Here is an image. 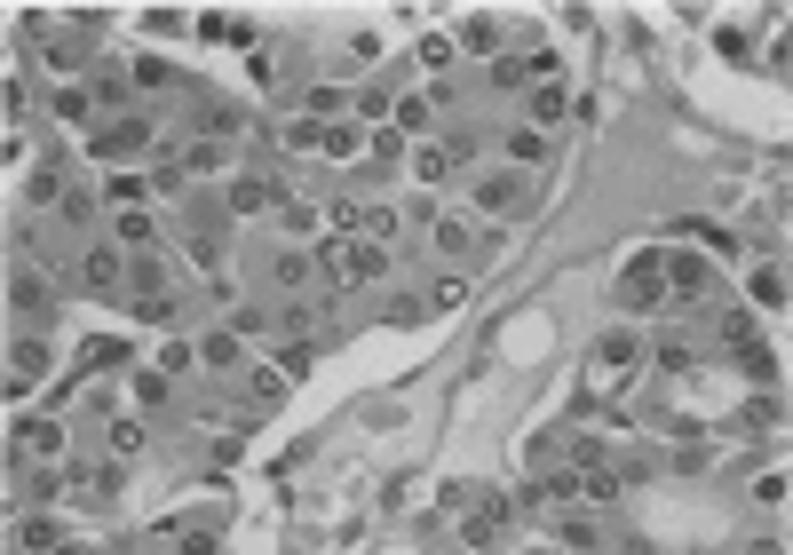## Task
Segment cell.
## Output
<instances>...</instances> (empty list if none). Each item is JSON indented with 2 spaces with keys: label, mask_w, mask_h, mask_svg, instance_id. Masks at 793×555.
Here are the masks:
<instances>
[{
  "label": "cell",
  "mask_w": 793,
  "mask_h": 555,
  "mask_svg": "<svg viewBox=\"0 0 793 555\" xmlns=\"http://www.w3.org/2000/svg\"><path fill=\"white\" fill-rule=\"evenodd\" d=\"M619 310H627V318L667 310V270H659V254H635V262L619 270Z\"/></svg>",
  "instance_id": "1"
},
{
  "label": "cell",
  "mask_w": 793,
  "mask_h": 555,
  "mask_svg": "<svg viewBox=\"0 0 793 555\" xmlns=\"http://www.w3.org/2000/svg\"><path fill=\"white\" fill-rule=\"evenodd\" d=\"M508 516H516V500H508V492H492V500H476V508H468V524H460V548L492 555V548H500V532H508Z\"/></svg>",
  "instance_id": "2"
},
{
  "label": "cell",
  "mask_w": 793,
  "mask_h": 555,
  "mask_svg": "<svg viewBox=\"0 0 793 555\" xmlns=\"http://www.w3.org/2000/svg\"><path fill=\"white\" fill-rule=\"evenodd\" d=\"M659 270H667V294H682V302H698V294H706V278H714V270H706V254H690V246H682V254H659Z\"/></svg>",
  "instance_id": "3"
},
{
  "label": "cell",
  "mask_w": 793,
  "mask_h": 555,
  "mask_svg": "<svg viewBox=\"0 0 793 555\" xmlns=\"http://www.w3.org/2000/svg\"><path fill=\"white\" fill-rule=\"evenodd\" d=\"M143 143H151V119H143V111H127L119 127L96 135V159H127V151H143Z\"/></svg>",
  "instance_id": "4"
},
{
  "label": "cell",
  "mask_w": 793,
  "mask_h": 555,
  "mask_svg": "<svg viewBox=\"0 0 793 555\" xmlns=\"http://www.w3.org/2000/svg\"><path fill=\"white\" fill-rule=\"evenodd\" d=\"M32 381H48V341H16L8 349V397L32 389Z\"/></svg>",
  "instance_id": "5"
},
{
  "label": "cell",
  "mask_w": 793,
  "mask_h": 555,
  "mask_svg": "<svg viewBox=\"0 0 793 555\" xmlns=\"http://www.w3.org/2000/svg\"><path fill=\"white\" fill-rule=\"evenodd\" d=\"M119 278H127V262H119L112 246H88V254H80V286H96V294H112Z\"/></svg>",
  "instance_id": "6"
},
{
  "label": "cell",
  "mask_w": 793,
  "mask_h": 555,
  "mask_svg": "<svg viewBox=\"0 0 793 555\" xmlns=\"http://www.w3.org/2000/svg\"><path fill=\"white\" fill-rule=\"evenodd\" d=\"M524 119H532V127H564V119H571V96L556 88V80H540V88H532V104H524Z\"/></svg>",
  "instance_id": "7"
},
{
  "label": "cell",
  "mask_w": 793,
  "mask_h": 555,
  "mask_svg": "<svg viewBox=\"0 0 793 555\" xmlns=\"http://www.w3.org/2000/svg\"><path fill=\"white\" fill-rule=\"evenodd\" d=\"M112 238H119V246H135V254H151V238H159V222L143 215V207H119V222H112Z\"/></svg>",
  "instance_id": "8"
},
{
  "label": "cell",
  "mask_w": 793,
  "mask_h": 555,
  "mask_svg": "<svg viewBox=\"0 0 793 555\" xmlns=\"http://www.w3.org/2000/svg\"><path fill=\"white\" fill-rule=\"evenodd\" d=\"M516 199H524V175H484L476 183V207H492V215H508Z\"/></svg>",
  "instance_id": "9"
},
{
  "label": "cell",
  "mask_w": 793,
  "mask_h": 555,
  "mask_svg": "<svg viewBox=\"0 0 793 555\" xmlns=\"http://www.w3.org/2000/svg\"><path fill=\"white\" fill-rule=\"evenodd\" d=\"M262 207H278V183H262V175L230 183V215H262Z\"/></svg>",
  "instance_id": "10"
},
{
  "label": "cell",
  "mask_w": 793,
  "mask_h": 555,
  "mask_svg": "<svg viewBox=\"0 0 793 555\" xmlns=\"http://www.w3.org/2000/svg\"><path fill=\"white\" fill-rule=\"evenodd\" d=\"M389 270V246H349L341 238V278H381Z\"/></svg>",
  "instance_id": "11"
},
{
  "label": "cell",
  "mask_w": 793,
  "mask_h": 555,
  "mask_svg": "<svg viewBox=\"0 0 793 555\" xmlns=\"http://www.w3.org/2000/svg\"><path fill=\"white\" fill-rule=\"evenodd\" d=\"M8 302H16L24 318H40V310H48V286H40L32 270H8Z\"/></svg>",
  "instance_id": "12"
},
{
  "label": "cell",
  "mask_w": 793,
  "mask_h": 555,
  "mask_svg": "<svg viewBox=\"0 0 793 555\" xmlns=\"http://www.w3.org/2000/svg\"><path fill=\"white\" fill-rule=\"evenodd\" d=\"M754 310H786V270H778V262L754 270Z\"/></svg>",
  "instance_id": "13"
},
{
  "label": "cell",
  "mask_w": 793,
  "mask_h": 555,
  "mask_svg": "<svg viewBox=\"0 0 793 555\" xmlns=\"http://www.w3.org/2000/svg\"><path fill=\"white\" fill-rule=\"evenodd\" d=\"M175 397V373H159V365H135V405H167Z\"/></svg>",
  "instance_id": "14"
},
{
  "label": "cell",
  "mask_w": 793,
  "mask_h": 555,
  "mask_svg": "<svg viewBox=\"0 0 793 555\" xmlns=\"http://www.w3.org/2000/svg\"><path fill=\"white\" fill-rule=\"evenodd\" d=\"M714 333H722V341H730L738 357H746V349H762V341H754V318H746V310H722V318H714Z\"/></svg>",
  "instance_id": "15"
},
{
  "label": "cell",
  "mask_w": 793,
  "mask_h": 555,
  "mask_svg": "<svg viewBox=\"0 0 793 555\" xmlns=\"http://www.w3.org/2000/svg\"><path fill=\"white\" fill-rule=\"evenodd\" d=\"M413 175H421V183H453V151H445V143L413 151Z\"/></svg>",
  "instance_id": "16"
},
{
  "label": "cell",
  "mask_w": 793,
  "mask_h": 555,
  "mask_svg": "<svg viewBox=\"0 0 793 555\" xmlns=\"http://www.w3.org/2000/svg\"><path fill=\"white\" fill-rule=\"evenodd\" d=\"M199 357H207V373H230V365H238V333H207Z\"/></svg>",
  "instance_id": "17"
},
{
  "label": "cell",
  "mask_w": 793,
  "mask_h": 555,
  "mask_svg": "<svg viewBox=\"0 0 793 555\" xmlns=\"http://www.w3.org/2000/svg\"><path fill=\"white\" fill-rule=\"evenodd\" d=\"M16 429H24V452H40V460L64 452V429H56V421H16Z\"/></svg>",
  "instance_id": "18"
},
{
  "label": "cell",
  "mask_w": 793,
  "mask_h": 555,
  "mask_svg": "<svg viewBox=\"0 0 793 555\" xmlns=\"http://www.w3.org/2000/svg\"><path fill=\"white\" fill-rule=\"evenodd\" d=\"M556 540H564V548H579V555H595V548H603V532H595L587 516H564V524H556Z\"/></svg>",
  "instance_id": "19"
},
{
  "label": "cell",
  "mask_w": 793,
  "mask_h": 555,
  "mask_svg": "<svg viewBox=\"0 0 793 555\" xmlns=\"http://www.w3.org/2000/svg\"><path fill=\"white\" fill-rule=\"evenodd\" d=\"M508 159H516V175H524L532 159H548V143H540V127H516V135H508Z\"/></svg>",
  "instance_id": "20"
},
{
  "label": "cell",
  "mask_w": 793,
  "mask_h": 555,
  "mask_svg": "<svg viewBox=\"0 0 793 555\" xmlns=\"http://www.w3.org/2000/svg\"><path fill=\"white\" fill-rule=\"evenodd\" d=\"M24 199H32V207H48V199H72V191H64V175H56V167H40V175H24Z\"/></svg>",
  "instance_id": "21"
},
{
  "label": "cell",
  "mask_w": 793,
  "mask_h": 555,
  "mask_svg": "<svg viewBox=\"0 0 793 555\" xmlns=\"http://www.w3.org/2000/svg\"><path fill=\"white\" fill-rule=\"evenodd\" d=\"M595 357H603V365H635V357H643V341H635V333H603V341H595Z\"/></svg>",
  "instance_id": "22"
},
{
  "label": "cell",
  "mask_w": 793,
  "mask_h": 555,
  "mask_svg": "<svg viewBox=\"0 0 793 555\" xmlns=\"http://www.w3.org/2000/svg\"><path fill=\"white\" fill-rule=\"evenodd\" d=\"M738 421H746V429H778V421H786V405L762 389V397H746V413H738Z\"/></svg>",
  "instance_id": "23"
},
{
  "label": "cell",
  "mask_w": 793,
  "mask_h": 555,
  "mask_svg": "<svg viewBox=\"0 0 793 555\" xmlns=\"http://www.w3.org/2000/svg\"><path fill=\"white\" fill-rule=\"evenodd\" d=\"M651 365H659V373H690L698 357H690V341H675V333H667V341L651 349Z\"/></svg>",
  "instance_id": "24"
},
{
  "label": "cell",
  "mask_w": 793,
  "mask_h": 555,
  "mask_svg": "<svg viewBox=\"0 0 793 555\" xmlns=\"http://www.w3.org/2000/svg\"><path fill=\"white\" fill-rule=\"evenodd\" d=\"M310 111H318V127H341L349 96H341V88H310Z\"/></svg>",
  "instance_id": "25"
},
{
  "label": "cell",
  "mask_w": 793,
  "mask_h": 555,
  "mask_svg": "<svg viewBox=\"0 0 793 555\" xmlns=\"http://www.w3.org/2000/svg\"><path fill=\"white\" fill-rule=\"evenodd\" d=\"M56 111H64L72 127H80V119H96V88H64V96H56Z\"/></svg>",
  "instance_id": "26"
},
{
  "label": "cell",
  "mask_w": 793,
  "mask_h": 555,
  "mask_svg": "<svg viewBox=\"0 0 793 555\" xmlns=\"http://www.w3.org/2000/svg\"><path fill=\"white\" fill-rule=\"evenodd\" d=\"M16 540H24V548H64V540H56V524H48V516H24V524H16Z\"/></svg>",
  "instance_id": "27"
},
{
  "label": "cell",
  "mask_w": 793,
  "mask_h": 555,
  "mask_svg": "<svg viewBox=\"0 0 793 555\" xmlns=\"http://www.w3.org/2000/svg\"><path fill=\"white\" fill-rule=\"evenodd\" d=\"M357 119H397V96H389V88H365V96H357Z\"/></svg>",
  "instance_id": "28"
},
{
  "label": "cell",
  "mask_w": 793,
  "mask_h": 555,
  "mask_svg": "<svg viewBox=\"0 0 793 555\" xmlns=\"http://www.w3.org/2000/svg\"><path fill=\"white\" fill-rule=\"evenodd\" d=\"M468 238H476V230H468V222H460V215H437V246H445V254H460Z\"/></svg>",
  "instance_id": "29"
},
{
  "label": "cell",
  "mask_w": 793,
  "mask_h": 555,
  "mask_svg": "<svg viewBox=\"0 0 793 555\" xmlns=\"http://www.w3.org/2000/svg\"><path fill=\"white\" fill-rule=\"evenodd\" d=\"M215 167H223L215 143H191V151H183V175H215Z\"/></svg>",
  "instance_id": "30"
},
{
  "label": "cell",
  "mask_w": 793,
  "mask_h": 555,
  "mask_svg": "<svg viewBox=\"0 0 793 555\" xmlns=\"http://www.w3.org/2000/svg\"><path fill=\"white\" fill-rule=\"evenodd\" d=\"M143 452V429L135 421H112V460H135Z\"/></svg>",
  "instance_id": "31"
},
{
  "label": "cell",
  "mask_w": 793,
  "mask_h": 555,
  "mask_svg": "<svg viewBox=\"0 0 793 555\" xmlns=\"http://www.w3.org/2000/svg\"><path fill=\"white\" fill-rule=\"evenodd\" d=\"M429 111H437L429 96H397V127H429Z\"/></svg>",
  "instance_id": "32"
},
{
  "label": "cell",
  "mask_w": 793,
  "mask_h": 555,
  "mask_svg": "<svg viewBox=\"0 0 793 555\" xmlns=\"http://www.w3.org/2000/svg\"><path fill=\"white\" fill-rule=\"evenodd\" d=\"M175 555H223V540H215V532H199V524H191V532H183V540H175Z\"/></svg>",
  "instance_id": "33"
},
{
  "label": "cell",
  "mask_w": 793,
  "mask_h": 555,
  "mask_svg": "<svg viewBox=\"0 0 793 555\" xmlns=\"http://www.w3.org/2000/svg\"><path fill=\"white\" fill-rule=\"evenodd\" d=\"M127 104V80H119V72H104V80H96V111H119Z\"/></svg>",
  "instance_id": "34"
},
{
  "label": "cell",
  "mask_w": 793,
  "mask_h": 555,
  "mask_svg": "<svg viewBox=\"0 0 793 555\" xmlns=\"http://www.w3.org/2000/svg\"><path fill=\"white\" fill-rule=\"evenodd\" d=\"M135 88H175V72H167L159 56H143V64H135Z\"/></svg>",
  "instance_id": "35"
},
{
  "label": "cell",
  "mask_w": 793,
  "mask_h": 555,
  "mask_svg": "<svg viewBox=\"0 0 793 555\" xmlns=\"http://www.w3.org/2000/svg\"><path fill=\"white\" fill-rule=\"evenodd\" d=\"M754 500H762V508H786V468H778V476H754Z\"/></svg>",
  "instance_id": "36"
},
{
  "label": "cell",
  "mask_w": 793,
  "mask_h": 555,
  "mask_svg": "<svg viewBox=\"0 0 793 555\" xmlns=\"http://www.w3.org/2000/svg\"><path fill=\"white\" fill-rule=\"evenodd\" d=\"M429 302H437V310H460V302H468V286H460V278H437V286H429Z\"/></svg>",
  "instance_id": "37"
},
{
  "label": "cell",
  "mask_w": 793,
  "mask_h": 555,
  "mask_svg": "<svg viewBox=\"0 0 793 555\" xmlns=\"http://www.w3.org/2000/svg\"><path fill=\"white\" fill-rule=\"evenodd\" d=\"M524 72H532V64H516V56H500V64H492V88H524Z\"/></svg>",
  "instance_id": "38"
},
{
  "label": "cell",
  "mask_w": 793,
  "mask_h": 555,
  "mask_svg": "<svg viewBox=\"0 0 793 555\" xmlns=\"http://www.w3.org/2000/svg\"><path fill=\"white\" fill-rule=\"evenodd\" d=\"M104 191H112L119 207H135V199H143V175H112V183H104Z\"/></svg>",
  "instance_id": "39"
},
{
  "label": "cell",
  "mask_w": 793,
  "mask_h": 555,
  "mask_svg": "<svg viewBox=\"0 0 793 555\" xmlns=\"http://www.w3.org/2000/svg\"><path fill=\"white\" fill-rule=\"evenodd\" d=\"M80 357H88V365H119V357H127V341H88Z\"/></svg>",
  "instance_id": "40"
},
{
  "label": "cell",
  "mask_w": 793,
  "mask_h": 555,
  "mask_svg": "<svg viewBox=\"0 0 793 555\" xmlns=\"http://www.w3.org/2000/svg\"><path fill=\"white\" fill-rule=\"evenodd\" d=\"M326 151H334V159H349V151H357V127H349V119H341V127H326Z\"/></svg>",
  "instance_id": "41"
},
{
  "label": "cell",
  "mask_w": 793,
  "mask_h": 555,
  "mask_svg": "<svg viewBox=\"0 0 793 555\" xmlns=\"http://www.w3.org/2000/svg\"><path fill=\"white\" fill-rule=\"evenodd\" d=\"M746 555H786V540H754V548H746Z\"/></svg>",
  "instance_id": "42"
},
{
  "label": "cell",
  "mask_w": 793,
  "mask_h": 555,
  "mask_svg": "<svg viewBox=\"0 0 793 555\" xmlns=\"http://www.w3.org/2000/svg\"><path fill=\"white\" fill-rule=\"evenodd\" d=\"M619 555H659V548H651V540H627V548H619Z\"/></svg>",
  "instance_id": "43"
},
{
  "label": "cell",
  "mask_w": 793,
  "mask_h": 555,
  "mask_svg": "<svg viewBox=\"0 0 793 555\" xmlns=\"http://www.w3.org/2000/svg\"><path fill=\"white\" fill-rule=\"evenodd\" d=\"M48 555H80V548H72V540H64V548H48Z\"/></svg>",
  "instance_id": "44"
}]
</instances>
